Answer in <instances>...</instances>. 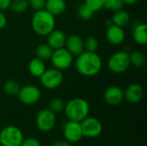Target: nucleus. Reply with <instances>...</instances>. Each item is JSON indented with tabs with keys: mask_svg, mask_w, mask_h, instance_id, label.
I'll use <instances>...</instances> for the list:
<instances>
[{
	"mask_svg": "<svg viewBox=\"0 0 147 146\" xmlns=\"http://www.w3.org/2000/svg\"><path fill=\"white\" fill-rule=\"evenodd\" d=\"M84 51L96 52L99 47V42L96 38L93 36H89L84 40Z\"/></svg>",
	"mask_w": 147,
	"mask_h": 146,
	"instance_id": "nucleus-26",
	"label": "nucleus"
},
{
	"mask_svg": "<svg viewBox=\"0 0 147 146\" xmlns=\"http://www.w3.org/2000/svg\"><path fill=\"white\" fill-rule=\"evenodd\" d=\"M52 146H71V143L65 139H61V140H57L55 141Z\"/></svg>",
	"mask_w": 147,
	"mask_h": 146,
	"instance_id": "nucleus-34",
	"label": "nucleus"
},
{
	"mask_svg": "<svg viewBox=\"0 0 147 146\" xmlns=\"http://www.w3.org/2000/svg\"><path fill=\"white\" fill-rule=\"evenodd\" d=\"M77 15L83 20H90L93 16L94 12L84 3H83L77 8Z\"/></svg>",
	"mask_w": 147,
	"mask_h": 146,
	"instance_id": "nucleus-25",
	"label": "nucleus"
},
{
	"mask_svg": "<svg viewBox=\"0 0 147 146\" xmlns=\"http://www.w3.org/2000/svg\"><path fill=\"white\" fill-rule=\"evenodd\" d=\"M130 20H131L130 14L127 10H124L123 9L115 11V13L111 18L113 24L121 27V28L127 26L129 23Z\"/></svg>",
	"mask_w": 147,
	"mask_h": 146,
	"instance_id": "nucleus-20",
	"label": "nucleus"
},
{
	"mask_svg": "<svg viewBox=\"0 0 147 146\" xmlns=\"http://www.w3.org/2000/svg\"><path fill=\"white\" fill-rule=\"evenodd\" d=\"M65 47L72 56H78L84 51V40L77 34L66 36Z\"/></svg>",
	"mask_w": 147,
	"mask_h": 146,
	"instance_id": "nucleus-15",
	"label": "nucleus"
},
{
	"mask_svg": "<svg viewBox=\"0 0 147 146\" xmlns=\"http://www.w3.org/2000/svg\"><path fill=\"white\" fill-rule=\"evenodd\" d=\"M44 9L54 16L60 15L66 9V3L65 0H46Z\"/></svg>",
	"mask_w": 147,
	"mask_h": 146,
	"instance_id": "nucleus-17",
	"label": "nucleus"
},
{
	"mask_svg": "<svg viewBox=\"0 0 147 146\" xmlns=\"http://www.w3.org/2000/svg\"><path fill=\"white\" fill-rule=\"evenodd\" d=\"M55 16L45 9L36 10L31 19L34 32L39 36H47L55 28Z\"/></svg>",
	"mask_w": 147,
	"mask_h": 146,
	"instance_id": "nucleus-2",
	"label": "nucleus"
},
{
	"mask_svg": "<svg viewBox=\"0 0 147 146\" xmlns=\"http://www.w3.org/2000/svg\"><path fill=\"white\" fill-rule=\"evenodd\" d=\"M39 78L41 85L47 89H57L62 84L64 81L62 71L56 68L46 69L44 73Z\"/></svg>",
	"mask_w": 147,
	"mask_h": 146,
	"instance_id": "nucleus-6",
	"label": "nucleus"
},
{
	"mask_svg": "<svg viewBox=\"0 0 147 146\" xmlns=\"http://www.w3.org/2000/svg\"><path fill=\"white\" fill-rule=\"evenodd\" d=\"M84 3L95 13L103 9L104 0H84Z\"/></svg>",
	"mask_w": 147,
	"mask_h": 146,
	"instance_id": "nucleus-29",
	"label": "nucleus"
},
{
	"mask_svg": "<svg viewBox=\"0 0 147 146\" xmlns=\"http://www.w3.org/2000/svg\"><path fill=\"white\" fill-rule=\"evenodd\" d=\"M140 0H122L124 4H127V5H133L137 3H139Z\"/></svg>",
	"mask_w": 147,
	"mask_h": 146,
	"instance_id": "nucleus-35",
	"label": "nucleus"
},
{
	"mask_svg": "<svg viewBox=\"0 0 147 146\" xmlns=\"http://www.w3.org/2000/svg\"><path fill=\"white\" fill-rule=\"evenodd\" d=\"M35 124L40 131L43 133L50 132L56 124V114L49 108H43L38 112L35 118Z\"/></svg>",
	"mask_w": 147,
	"mask_h": 146,
	"instance_id": "nucleus-9",
	"label": "nucleus"
},
{
	"mask_svg": "<svg viewBox=\"0 0 147 146\" xmlns=\"http://www.w3.org/2000/svg\"><path fill=\"white\" fill-rule=\"evenodd\" d=\"M65 114L69 120L81 122L90 113V105L83 98H73L65 104Z\"/></svg>",
	"mask_w": 147,
	"mask_h": 146,
	"instance_id": "nucleus-3",
	"label": "nucleus"
},
{
	"mask_svg": "<svg viewBox=\"0 0 147 146\" xmlns=\"http://www.w3.org/2000/svg\"><path fill=\"white\" fill-rule=\"evenodd\" d=\"M129 59L130 64L138 68H141L146 64V57L143 52L139 51H135L129 53Z\"/></svg>",
	"mask_w": 147,
	"mask_h": 146,
	"instance_id": "nucleus-22",
	"label": "nucleus"
},
{
	"mask_svg": "<svg viewBox=\"0 0 147 146\" xmlns=\"http://www.w3.org/2000/svg\"><path fill=\"white\" fill-rule=\"evenodd\" d=\"M109 70L115 74H122L126 72L131 64L129 53L126 51H118L114 52L108 60Z\"/></svg>",
	"mask_w": 147,
	"mask_h": 146,
	"instance_id": "nucleus-4",
	"label": "nucleus"
},
{
	"mask_svg": "<svg viewBox=\"0 0 147 146\" xmlns=\"http://www.w3.org/2000/svg\"><path fill=\"white\" fill-rule=\"evenodd\" d=\"M20 85L19 83L15 81V80H7L5 83H4V85H3V89H4V92L8 95V96H17L18 94V91L20 89Z\"/></svg>",
	"mask_w": 147,
	"mask_h": 146,
	"instance_id": "nucleus-24",
	"label": "nucleus"
},
{
	"mask_svg": "<svg viewBox=\"0 0 147 146\" xmlns=\"http://www.w3.org/2000/svg\"><path fill=\"white\" fill-rule=\"evenodd\" d=\"M53 50L51 48V46L47 43H43L40 44L37 46L35 48V55L38 59L46 61V60H50L52 54H53Z\"/></svg>",
	"mask_w": 147,
	"mask_h": 146,
	"instance_id": "nucleus-21",
	"label": "nucleus"
},
{
	"mask_svg": "<svg viewBox=\"0 0 147 146\" xmlns=\"http://www.w3.org/2000/svg\"><path fill=\"white\" fill-rule=\"evenodd\" d=\"M80 126L83 137L88 139H96L99 137L103 129L102 122L95 117L87 116L80 122Z\"/></svg>",
	"mask_w": 147,
	"mask_h": 146,
	"instance_id": "nucleus-8",
	"label": "nucleus"
},
{
	"mask_svg": "<svg viewBox=\"0 0 147 146\" xmlns=\"http://www.w3.org/2000/svg\"><path fill=\"white\" fill-rule=\"evenodd\" d=\"M113 24V22H112V21H111V19L110 20H107L106 22H105V26L108 28V27H109L110 25H112Z\"/></svg>",
	"mask_w": 147,
	"mask_h": 146,
	"instance_id": "nucleus-36",
	"label": "nucleus"
},
{
	"mask_svg": "<svg viewBox=\"0 0 147 146\" xmlns=\"http://www.w3.org/2000/svg\"><path fill=\"white\" fill-rule=\"evenodd\" d=\"M66 40V34L60 29H53L49 34L47 35V43L53 50L65 47Z\"/></svg>",
	"mask_w": 147,
	"mask_h": 146,
	"instance_id": "nucleus-16",
	"label": "nucleus"
},
{
	"mask_svg": "<svg viewBox=\"0 0 147 146\" xmlns=\"http://www.w3.org/2000/svg\"><path fill=\"white\" fill-rule=\"evenodd\" d=\"M126 34L123 28L115 24L110 25L106 30V39L109 44L113 46H119L125 40Z\"/></svg>",
	"mask_w": 147,
	"mask_h": 146,
	"instance_id": "nucleus-12",
	"label": "nucleus"
},
{
	"mask_svg": "<svg viewBox=\"0 0 147 146\" xmlns=\"http://www.w3.org/2000/svg\"><path fill=\"white\" fill-rule=\"evenodd\" d=\"M104 101L110 106H117L124 100V92L118 86H110L103 93Z\"/></svg>",
	"mask_w": 147,
	"mask_h": 146,
	"instance_id": "nucleus-14",
	"label": "nucleus"
},
{
	"mask_svg": "<svg viewBox=\"0 0 147 146\" xmlns=\"http://www.w3.org/2000/svg\"><path fill=\"white\" fill-rule=\"evenodd\" d=\"M29 7L28 0H12L10 3V9L17 14L25 12Z\"/></svg>",
	"mask_w": 147,
	"mask_h": 146,
	"instance_id": "nucleus-23",
	"label": "nucleus"
},
{
	"mask_svg": "<svg viewBox=\"0 0 147 146\" xmlns=\"http://www.w3.org/2000/svg\"><path fill=\"white\" fill-rule=\"evenodd\" d=\"M123 92L124 99L131 104L139 103L144 97L143 87L139 83H131Z\"/></svg>",
	"mask_w": 147,
	"mask_h": 146,
	"instance_id": "nucleus-13",
	"label": "nucleus"
},
{
	"mask_svg": "<svg viewBox=\"0 0 147 146\" xmlns=\"http://www.w3.org/2000/svg\"><path fill=\"white\" fill-rule=\"evenodd\" d=\"M7 25V17L4 15L3 11L0 10V30L3 29Z\"/></svg>",
	"mask_w": 147,
	"mask_h": 146,
	"instance_id": "nucleus-32",
	"label": "nucleus"
},
{
	"mask_svg": "<svg viewBox=\"0 0 147 146\" xmlns=\"http://www.w3.org/2000/svg\"><path fill=\"white\" fill-rule=\"evenodd\" d=\"M28 1L29 6L35 11L44 9L46 3V0H28Z\"/></svg>",
	"mask_w": 147,
	"mask_h": 146,
	"instance_id": "nucleus-30",
	"label": "nucleus"
},
{
	"mask_svg": "<svg viewBox=\"0 0 147 146\" xmlns=\"http://www.w3.org/2000/svg\"><path fill=\"white\" fill-rule=\"evenodd\" d=\"M133 39L140 46H146L147 44V25L144 22L136 24L133 29Z\"/></svg>",
	"mask_w": 147,
	"mask_h": 146,
	"instance_id": "nucleus-18",
	"label": "nucleus"
},
{
	"mask_svg": "<svg viewBox=\"0 0 147 146\" xmlns=\"http://www.w3.org/2000/svg\"><path fill=\"white\" fill-rule=\"evenodd\" d=\"M12 0H0V10L4 11L8 9L10 6Z\"/></svg>",
	"mask_w": 147,
	"mask_h": 146,
	"instance_id": "nucleus-33",
	"label": "nucleus"
},
{
	"mask_svg": "<svg viewBox=\"0 0 147 146\" xmlns=\"http://www.w3.org/2000/svg\"><path fill=\"white\" fill-rule=\"evenodd\" d=\"M65 102L64 101L59 97H55L52 99L49 102V109L53 111L54 114H59L62 111H64L65 108Z\"/></svg>",
	"mask_w": 147,
	"mask_h": 146,
	"instance_id": "nucleus-27",
	"label": "nucleus"
},
{
	"mask_svg": "<svg viewBox=\"0 0 147 146\" xmlns=\"http://www.w3.org/2000/svg\"><path fill=\"white\" fill-rule=\"evenodd\" d=\"M50 60L53 68L63 71L71 67L73 63V56L65 49V47H61L53 50Z\"/></svg>",
	"mask_w": 147,
	"mask_h": 146,
	"instance_id": "nucleus-7",
	"label": "nucleus"
},
{
	"mask_svg": "<svg viewBox=\"0 0 147 146\" xmlns=\"http://www.w3.org/2000/svg\"><path fill=\"white\" fill-rule=\"evenodd\" d=\"M46 65L43 60L37 57L32 59L28 63V71L34 77H40L46 71Z\"/></svg>",
	"mask_w": 147,
	"mask_h": 146,
	"instance_id": "nucleus-19",
	"label": "nucleus"
},
{
	"mask_svg": "<svg viewBox=\"0 0 147 146\" xmlns=\"http://www.w3.org/2000/svg\"><path fill=\"white\" fill-rule=\"evenodd\" d=\"M75 68L77 71L84 77H94L101 71L102 60L96 52L84 51L77 56Z\"/></svg>",
	"mask_w": 147,
	"mask_h": 146,
	"instance_id": "nucleus-1",
	"label": "nucleus"
},
{
	"mask_svg": "<svg viewBox=\"0 0 147 146\" xmlns=\"http://www.w3.org/2000/svg\"><path fill=\"white\" fill-rule=\"evenodd\" d=\"M19 101L27 106H31L37 103L41 96V92L37 86L28 84L20 88L17 94Z\"/></svg>",
	"mask_w": 147,
	"mask_h": 146,
	"instance_id": "nucleus-10",
	"label": "nucleus"
},
{
	"mask_svg": "<svg viewBox=\"0 0 147 146\" xmlns=\"http://www.w3.org/2000/svg\"><path fill=\"white\" fill-rule=\"evenodd\" d=\"M63 135L70 143H77L83 138L80 122L68 120L63 126Z\"/></svg>",
	"mask_w": 147,
	"mask_h": 146,
	"instance_id": "nucleus-11",
	"label": "nucleus"
},
{
	"mask_svg": "<svg viewBox=\"0 0 147 146\" xmlns=\"http://www.w3.org/2000/svg\"><path fill=\"white\" fill-rule=\"evenodd\" d=\"M23 139V133L16 126H7L0 132V145L2 146H20Z\"/></svg>",
	"mask_w": 147,
	"mask_h": 146,
	"instance_id": "nucleus-5",
	"label": "nucleus"
},
{
	"mask_svg": "<svg viewBox=\"0 0 147 146\" xmlns=\"http://www.w3.org/2000/svg\"><path fill=\"white\" fill-rule=\"evenodd\" d=\"M124 3L122 0H104L103 8L111 10V11H117L123 9Z\"/></svg>",
	"mask_w": 147,
	"mask_h": 146,
	"instance_id": "nucleus-28",
	"label": "nucleus"
},
{
	"mask_svg": "<svg viewBox=\"0 0 147 146\" xmlns=\"http://www.w3.org/2000/svg\"><path fill=\"white\" fill-rule=\"evenodd\" d=\"M20 146H41L40 142L34 138H28L24 139Z\"/></svg>",
	"mask_w": 147,
	"mask_h": 146,
	"instance_id": "nucleus-31",
	"label": "nucleus"
}]
</instances>
